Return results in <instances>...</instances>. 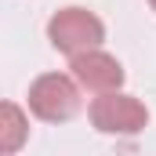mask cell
<instances>
[{"label": "cell", "mask_w": 156, "mask_h": 156, "mask_svg": "<svg viewBox=\"0 0 156 156\" xmlns=\"http://www.w3.org/2000/svg\"><path fill=\"white\" fill-rule=\"evenodd\" d=\"M47 40H51L55 51L76 58L83 51L102 47V40H105V22H102L94 11H87V7H62V11H55L51 22H47Z\"/></svg>", "instance_id": "6da1fadb"}, {"label": "cell", "mask_w": 156, "mask_h": 156, "mask_svg": "<svg viewBox=\"0 0 156 156\" xmlns=\"http://www.w3.org/2000/svg\"><path fill=\"white\" fill-rule=\"evenodd\" d=\"M80 83L66 73H44L29 83V113L44 123H66L80 113Z\"/></svg>", "instance_id": "7a4b0ae2"}, {"label": "cell", "mask_w": 156, "mask_h": 156, "mask_svg": "<svg viewBox=\"0 0 156 156\" xmlns=\"http://www.w3.org/2000/svg\"><path fill=\"white\" fill-rule=\"evenodd\" d=\"M91 123L102 134H142L149 123V109L134 94L109 91V94H98L91 102Z\"/></svg>", "instance_id": "3957f363"}, {"label": "cell", "mask_w": 156, "mask_h": 156, "mask_svg": "<svg viewBox=\"0 0 156 156\" xmlns=\"http://www.w3.org/2000/svg\"><path fill=\"white\" fill-rule=\"evenodd\" d=\"M69 69H73V80H76L80 87L83 91H94V94L120 91V83H123V66H120L109 51H102V47L69 58Z\"/></svg>", "instance_id": "277c9868"}, {"label": "cell", "mask_w": 156, "mask_h": 156, "mask_svg": "<svg viewBox=\"0 0 156 156\" xmlns=\"http://www.w3.org/2000/svg\"><path fill=\"white\" fill-rule=\"evenodd\" d=\"M29 138V116L18 102H4L0 105V153L15 156Z\"/></svg>", "instance_id": "5b68a950"}, {"label": "cell", "mask_w": 156, "mask_h": 156, "mask_svg": "<svg viewBox=\"0 0 156 156\" xmlns=\"http://www.w3.org/2000/svg\"><path fill=\"white\" fill-rule=\"evenodd\" d=\"M149 7H153V11H156V0H149Z\"/></svg>", "instance_id": "8992f818"}]
</instances>
